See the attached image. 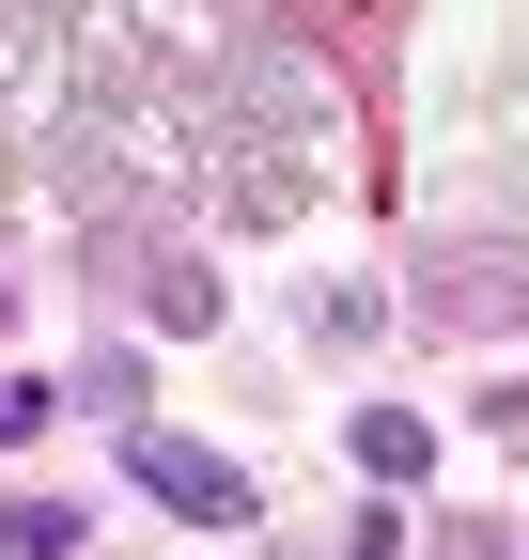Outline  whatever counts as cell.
<instances>
[{
    "label": "cell",
    "instance_id": "6da1fadb",
    "mask_svg": "<svg viewBox=\"0 0 529 560\" xmlns=\"http://www.w3.org/2000/svg\"><path fill=\"white\" fill-rule=\"evenodd\" d=\"M125 467H141V499L203 514V529H249V482H234L219 452H187V436H125Z\"/></svg>",
    "mask_w": 529,
    "mask_h": 560
},
{
    "label": "cell",
    "instance_id": "7a4b0ae2",
    "mask_svg": "<svg viewBox=\"0 0 529 560\" xmlns=\"http://www.w3.org/2000/svg\"><path fill=\"white\" fill-rule=\"evenodd\" d=\"M0 545H16V560H62V545H79V514H62V499H0Z\"/></svg>",
    "mask_w": 529,
    "mask_h": 560
},
{
    "label": "cell",
    "instance_id": "3957f363",
    "mask_svg": "<svg viewBox=\"0 0 529 560\" xmlns=\"http://www.w3.org/2000/svg\"><path fill=\"white\" fill-rule=\"evenodd\" d=\"M358 467H374V482H405V467H421V420H405V405H374V420H358Z\"/></svg>",
    "mask_w": 529,
    "mask_h": 560
},
{
    "label": "cell",
    "instance_id": "277c9868",
    "mask_svg": "<svg viewBox=\"0 0 529 560\" xmlns=\"http://www.w3.org/2000/svg\"><path fill=\"white\" fill-rule=\"evenodd\" d=\"M32 420H47V389H32V374H0V436H32Z\"/></svg>",
    "mask_w": 529,
    "mask_h": 560
}]
</instances>
